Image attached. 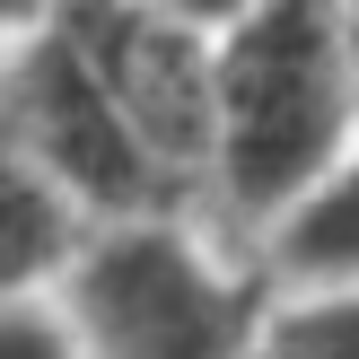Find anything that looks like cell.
<instances>
[{
    "instance_id": "1",
    "label": "cell",
    "mask_w": 359,
    "mask_h": 359,
    "mask_svg": "<svg viewBox=\"0 0 359 359\" xmlns=\"http://www.w3.org/2000/svg\"><path fill=\"white\" fill-rule=\"evenodd\" d=\"M359 149V88L333 0H245L210 35V184L245 237Z\"/></svg>"
},
{
    "instance_id": "2",
    "label": "cell",
    "mask_w": 359,
    "mask_h": 359,
    "mask_svg": "<svg viewBox=\"0 0 359 359\" xmlns=\"http://www.w3.org/2000/svg\"><path fill=\"white\" fill-rule=\"evenodd\" d=\"M272 280L228 272L184 219H105L62 263V325L88 359H245Z\"/></svg>"
},
{
    "instance_id": "3",
    "label": "cell",
    "mask_w": 359,
    "mask_h": 359,
    "mask_svg": "<svg viewBox=\"0 0 359 359\" xmlns=\"http://www.w3.org/2000/svg\"><path fill=\"white\" fill-rule=\"evenodd\" d=\"M0 132L35 158V175L88 228H105V219H175L184 210L167 167L140 149V132L114 114V97L88 79V62L53 27H27L0 53Z\"/></svg>"
},
{
    "instance_id": "4",
    "label": "cell",
    "mask_w": 359,
    "mask_h": 359,
    "mask_svg": "<svg viewBox=\"0 0 359 359\" xmlns=\"http://www.w3.org/2000/svg\"><path fill=\"white\" fill-rule=\"evenodd\" d=\"M35 27H53L88 62V79L193 202L210 184V35L167 18L158 0H44Z\"/></svg>"
},
{
    "instance_id": "5",
    "label": "cell",
    "mask_w": 359,
    "mask_h": 359,
    "mask_svg": "<svg viewBox=\"0 0 359 359\" xmlns=\"http://www.w3.org/2000/svg\"><path fill=\"white\" fill-rule=\"evenodd\" d=\"M255 272L290 280L298 298H351L359 290V149L333 175H316V184L255 237Z\"/></svg>"
},
{
    "instance_id": "6",
    "label": "cell",
    "mask_w": 359,
    "mask_h": 359,
    "mask_svg": "<svg viewBox=\"0 0 359 359\" xmlns=\"http://www.w3.org/2000/svg\"><path fill=\"white\" fill-rule=\"evenodd\" d=\"M79 237H88V219L0 132V298H35L44 280H62V263L79 255Z\"/></svg>"
},
{
    "instance_id": "7",
    "label": "cell",
    "mask_w": 359,
    "mask_h": 359,
    "mask_svg": "<svg viewBox=\"0 0 359 359\" xmlns=\"http://www.w3.org/2000/svg\"><path fill=\"white\" fill-rule=\"evenodd\" d=\"M245 359H359V290L351 298H290V307H272Z\"/></svg>"
},
{
    "instance_id": "8",
    "label": "cell",
    "mask_w": 359,
    "mask_h": 359,
    "mask_svg": "<svg viewBox=\"0 0 359 359\" xmlns=\"http://www.w3.org/2000/svg\"><path fill=\"white\" fill-rule=\"evenodd\" d=\"M0 359H88L79 333L62 325V307L44 298H0Z\"/></svg>"
},
{
    "instance_id": "9",
    "label": "cell",
    "mask_w": 359,
    "mask_h": 359,
    "mask_svg": "<svg viewBox=\"0 0 359 359\" xmlns=\"http://www.w3.org/2000/svg\"><path fill=\"white\" fill-rule=\"evenodd\" d=\"M158 9H167V18H184V27H202V35H219L228 18L245 9V0H158Z\"/></svg>"
},
{
    "instance_id": "10",
    "label": "cell",
    "mask_w": 359,
    "mask_h": 359,
    "mask_svg": "<svg viewBox=\"0 0 359 359\" xmlns=\"http://www.w3.org/2000/svg\"><path fill=\"white\" fill-rule=\"evenodd\" d=\"M333 18H342V62H351V88H359V0H333Z\"/></svg>"
},
{
    "instance_id": "11",
    "label": "cell",
    "mask_w": 359,
    "mask_h": 359,
    "mask_svg": "<svg viewBox=\"0 0 359 359\" xmlns=\"http://www.w3.org/2000/svg\"><path fill=\"white\" fill-rule=\"evenodd\" d=\"M35 18H44V0H0V35H27Z\"/></svg>"
}]
</instances>
